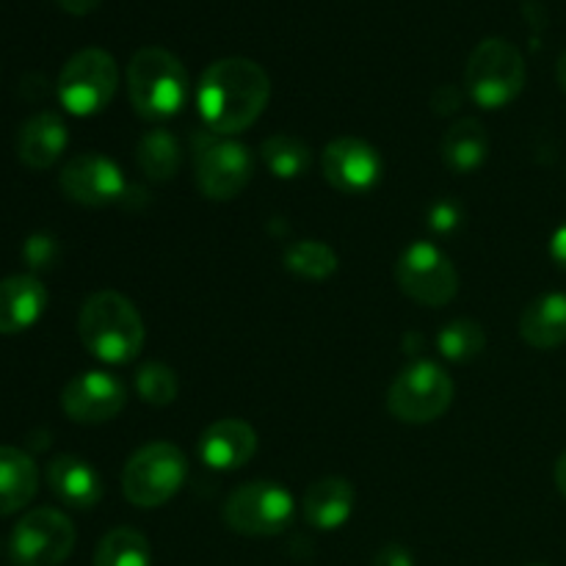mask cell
<instances>
[{
  "instance_id": "obj_1",
  "label": "cell",
  "mask_w": 566,
  "mask_h": 566,
  "mask_svg": "<svg viewBox=\"0 0 566 566\" xmlns=\"http://www.w3.org/2000/svg\"><path fill=\"white\" fill-rule=\"evenodd\" d=\"M269 99V72L243 55L213 61L199 77V116L219 136H235V133L249 130L263 116Z\"/></svg>"
},
{
  "instance_id": "obj_2",
  "label": "cell",
  "mask_w": 566,
  "mask_h": 566,
  "mask_svg": "<svg viewBox=\"0 0 566 566\" xmlns=\"http://www.w3.org/2000/svg\"><path fill=\"white\" fill-rule=\"evenodd\" d=\"M77 335L92 357L108 365H125L144 348V321L136 304L116 291H97L83 302Z\"/></svg>"
},
{
  "instance_id": "obj_3",
  "label": "cell",
  "mask_w": 566,
  "mask_h": 566,
  "mask_svg": "<svg viewBox=\"0 0 566 566\" xmlns=\"http://www.w3.org/2000/svg\"><path fill=\"white\" fill-rule=\"evenodd\" d=\"M188 92V70L169 50L142 48L127 64V97L142 119L160 122L180 114Z\"/></svg>"
},
{
  "instance_id": "obj_4",
  "label": "cell",
  "mask_w": 566,
  "mask_h": 566,
  "mask_svg": "<svg viewBox=\"0 0 566 566\" xmlns=\"http://www.w3.org/2000/svg\"><path fill=\"white\" fill-rule=\"evenodd\" d=\"M525 59L506 39H484L470 53L464 70V86L475 105L486 111H497L514 103L525 88Z\"/></svg>"
},
{
  "instance_id": "obj_5",
  "label": "cell",
  "mask_w": 566,
  "mask_h": 566,
  "mask_svg": "<svg viewBox=\"0 0 566 566\" xmlns=\"http://www.w3.org/2000/svg\"><path fill=\"white\" fill-rule=\"evenodd\" d=\"M188 479L186 453L171 442H149L127 459L122 492L138 509H158L182 490Z\"/></svg>"
},
{
  "instance_id": "obj_6",
  "label": "cell",
  "mask_w": 566,
  "mask_h": 566,
  "mask_svg": "<svg viewBox=\"0 0 566 566\" xmlns=\"http://www.w3.org/2000/svg\"><path fill=\"white\" fill-rule=\"evenodd\" d=\"M116 86H119V70L114 55L108 50L86 48L66 61L55 92L72 116H94L108 108Z\"/></svg>"
},
{
  "instance_id": "obj_7",
  "label": "cell",
  "mask_w": 566,
  "mask_h": 566,
  "mask_svg": "<svg viewBox=\"0 0 566 566\" xmlns=\"http://www.w3.org/2000/svg\"><path fill=\"white\" fill-rule=\"evenodd\" d=\"M453 401V379L437 363L420 359L403 368L387 390V409L401 423H431Z\"/></svg>"
},
{
  "instance_id": "obj_8",
  "label": "cell",
  "mask_w": 566,
  "mask_h": 566,
  "mask_svg": "<svg viewBox=\"0 0 566 566\" xmlns=\"http://www.w3.org/2000/svg\"><path fill=\"white\" fill-rule=\"evenodd\" d=\"M296 503L276 481H249L224 503V523L241 536H280L291 528Z\"/></svg>"
},
{
  "instance_id": "obj_9",
  "label": "cell",
  "mask_w": 566,
  "mask_h": 566,
  "mask_svg": "<svg viewBox=\"0 0 566 566\" xmlns=\"http://www.w3.org/2000/svg\"><path fill=\"white\" fill-rule=\"evenodd\" d=\"M75 551V525L64 512L33 509L9 536V558L14 566H61Z\"/></svg>"
},
{
  "instance_id": "obj_10",
  "label": "cell",
  "mask_w": 566,
  "mask_h": 566,
  "mask_svg": "<svg viewBox=\"0 0 566 566\" xmlns=\"http://www.w3.org/2000/svg\"><path fill=\"white\" fill-rule=\"evenodd\" d=\"M396 282L409 298L426 307H442L459 293L457 265L431 241H415L398 258Z\"/></svg>"
},
{
  "instance_id": "obj_11",
  "label": "cell",
  "mask_w": 566,
  "mask_h": 566,
  "mask_svg": "<svg viewBox=\"0 0 566 566\" xmlns=\"http://www.w3.org/2000/svg\"><path fill=\"white\" fill-rule=\"evenodd\" d=\"M254 177V155L241 142H208L197 155V186L213 202L241 197Z\"/></svg>"
},
{
  "instance_id": "obj_12",
  "label": "cell",
  "mask_w": 566,
  "mask_h": 566,
  "mask_svg": "<svg viewBox=\"0 0 566 566\" xmlns=\"http://www.w3.org/2000/svg\"><path fill=\"white\" fill-rule=\"evenodd\" d=\"M321 166H324L326 182L346 197H363V193L374 191L381 180V169H385L379 149L352 136L326 144Z\"/></svg>"
},
{
  "instance_id": "obj_13",
  "label": "cell",
  "mask_w": 566,
  "mask_h": 566,
  "mask_svg": "<svg viewBox=\"0 0 566 566\" xmlns=\"http://www.w3.org/2000/svg\"><path fill=\"white\" fill-rule=\"evenodd\" d=\"M127 390L114 374L105 370H83L66 381L61 392V409L75 423L97 426L108 423L125 409Z\"/></svg>"
},
{
  "instance_id": "obj_14",
  "label": "cell",
  "mask_w": 566,
  "mask_h": 566,
  "mask_svg": "<svg viewBox=\"0 0 566 566\" xmlns=\"http://www.w3.org/2000/svg\"><path fill=\"white\" fill-rule=\"evenodd\" d=\"M59 186L66 199L86 208H105L125 193V175L111 158L99 153H81L64 164Z\"/></svg>"
},
{
  "instance_id": "obj_15",
  "label": "cell",
  "mask_w": 566,
  "mask_h": 566,
  "mask_svg": "<svg viewBox=\"0 0 566 566\" xmlns=\"http://www.w3.org/2000/svg\"><path fill=\"white\" fill-rule=\"evenodd\" d=\"M258 451V434L247 420L224 418L210 423L197 442V453L205 468L219 470V473H232L243 464L252 462Z\"/></svg>"
},
{
  "instance_id": "obj_16",
  "label": "cell",
  "mask_w": 566,
  "mask_h": 566,
  "mask_svg": "<svg viewBox=\"0 0 566 566\" xmlns=\"http://www.w3.org/2000/svg\"><path fill=\"white\" fill-rule=\"evenodd\" d=\"M44 479H48L50 492L70 509L86 512L103 501V479L81 457H72V453L55 457L44 470Z\"/></svg>"
},
{
  "instance_id": "obj_17",
  "label": "cell",
  "mask_w": 566,
  "mask_h": 566,
  "mask_svg": "<svg viewBox=\"0 0 566 566\" xmlns=\"http://www.w3.org/2000/svg\"><path fill=\"white\" fill-rule=\"evenodd\" d=\"M48 307V287L33 274L0 280V335H20L31 329Z\"/></svg>"
},
{
  "instance_id": "obj_18",
  "label": "cell",
  "mask_w": 566,
  "mask_h": 566,
  "mask_svg": "<svg viewBox=\"0 0 566 566\" xmlns=\"http://www.w3.org/2000/svg\"><path fill=\"white\" fill-rule=\"evenodd\" d=\"M70 144L64 119L53 111H39L17 133V155L28 169H50Z\"/></svg>"
},
{
  "instance_id": "obj_19",
  "label": "cell",
  "mask_w": 566,
  "mask_h": 566,
  "mask_svg": "<svg viewBox=\"0 0 566 566\" xmlns=\"http://www.w3.org/2000/svg\"><path fill=\"white\" fill-rule=\"evenodd\" d=\"M354 486L340 475H326L304 492V520L315 531H337L354 514Z\"/></svg>"
},
{
  "instance_id": "obj_20",
  "label": "cell",
  "mask_w": 566,
  "mask_h": 566,
  "mask_svg": "<svg viewBox=\"0 0 566 566\" xmlns=\"http://www.w3.org/2000/svg\"><path fill=\"white\" fill-rule=\"evenodd\" d=\"M520 337L539 352L566 346V293L534 298L520 315Z\"/></svg>"
},
{
  "instance_id": "obj_21",
  "label": "cell",
  "mask_w": 566,
  "mask_h": 566,
  "mask_svg": "<svg viewBox=\"0 0 566 566\" xmlns=\"http://www.w3.org/2000/svg\"><path fill=\"white\" fill-rule=\"evenodd\" d=\"M39 492V468L31 453L0 446V517L20 512Z\"/></svg>"
},
{
  "instance_id": "obj_22",
  "label": "cell",
  "mask_w": 566,
  "mask_h": 566,
  "mask_svg": "<svg viewBox=\"0 0 566 566\" xmlns=\"http://www.w3.org/2000/svg\"><path fill=\"white\" fill-rule=\"evenodd\" d=\"M490 153V138L479 119H459L446 130L440 142V155L446 166L457 175H470L484 166Z\"/></svg>"
},
{
  "instance_id": "obj_23",
  "label": "cell",
  "mask_w": 566,
  "mask_h": 566,
  "mask_svg": "<svg viewBox=\"0 0 566 566\" xmlns=\"http://www.w3.org/2000/svg\"><path fill=\"white\" fill-rule=\"evenodd\" d=\"M138 169L153 182H166L180 169V144L169 130H149L136 147Z\"/></svg>"
},
{
  "instance_id": "obj_24",
  "label": "cell",
  "mask_w": 566,
  "mask_h": 566,
  "mask_svg": "<svg viewBox=\"0 0 566 566\" xmlns=\"http://www.w3.org/2000/svg\"><path fill=\"white\" fill-rule=\"evenodd\" d=\"M94 566H153V547L138 531L114 528L99 539Z\"/></svg>"
},
{
  "instance_id": "obj_25",
  "label": "cell",
  "mask_w": 566,
  "mask_h": 566,
  "mask_svg": "<svg viewBox=\"0 0 566 566\" xmlns=\"http://www.w3.org/2000/svg\"><path fill=\"white\" fill-rule=\"evenodd\" d=\"M285 269L304 280L321 282L337 271L335 249L324 241H296L285 249Z\"/></svg>"
},
{
  "instance_id": "obj_26",
  "label": "cell",
  "mask_w": 566,
  "mask_h": 566,
  "mask_svg": "<svg viewBox=\"0 0 566 566\" xmlns=\"http://www.w3.org/2000/svg\"><path fill=\"white\" fill-rule=\"evenodd\" d=\"M263 164L280 180H296L310 169V147L293 136H271L263 142Z\"/></svg>"
},
{
  "instance_id": "obj_27",
  "label": "cell",
  "mask_w": 566,
  "mask_h": 566,
  "mask_svg": "<svg viewBox=\"0 0 566 566\" xmlns=\"http://www.w3.org/2000/svg\"><path fill=\"white\" fill-rule=\"evenodd\" d=\"M437 346H440V354L451 363H470V359L479 357L486 346L484 326L475 324L470 318L451 321L446 329L437 335Z\"/></svg>"
},
{
  "instance_id": "obj_28",
  "label": "cell",
  "mask_w": 566,
  "mask_h": 566,
  "mask_svg": "<svg viewBox=\"0 0 566 566\" xmlns=\"http://www.w3.org/2000/svg\"><path fill=\"white\" fill-rule=\"evenodd\" d=\"M136 392L144 403L153 407H169L180 392L177 374L164 363H147L136 374Z\"/></svg>"
},
{
  "instance_id": "obj_29",
  "label": "cell",
  "mask_w": 566,
  "mask_h": 566,
  "mask_svg": "<svg viewBox=\"0 0 566 566\" xmlns=\"http://www.w3.org/2000/svg\"><path fill=\"white\" fill-rule=\"evenodd\" d=\"M55 254H59V247H55V238L50 235H31L22 247V258L31 269H48L53 265Z\"/></svg>"
},
{
  "instance_id": "obj_30",
  "label": "cell",
  "mask_w": 566,
  "mask_h": 566,
  "mask_svg": "<svg viewBox=\"0 0 566 566\" xmlns=\"http://www.w3.org/2000/svg\"><path fill=\"white\" fill-rule=\"evenodd\" d=\"M374 566H415V558L403 545H387L376 553Z\"/></svg>"
},
{
  "instance_id": "obj_31",
  "label": "cell",
  "mask_w": 566,
  "mask_h": 566,
  "mask_svg": "<svg viewBox=\"0 0 566 566\" xmlns=\"http://www.w3.org/2000/svg\"><path fill=\"white\" fill-rule=\"evenodd\" d=\"M459 221H462V216H459V210L453 208V205L440 202V205H437V208H434V213H431L429 224L434 227V230H440V232H451V230H457Z\"/></svg>"
},
{
  "instance_id": "obj_32",
  "label": "cell",
  "mask_w": 566,
  "mask_h": 566,
  "mask_svg": "<svg viewBox=\"0 0 566 566\" xmlns=\"http://www.w3.org/2000/svg\"><path fill=\"white\" fill-rule=\"evenodd\" d=\"M551 258L556 260V265L566 271V224L558 227L551 238Z\"/></svg>"
},
{
  "instance_id": "obj_33",
  "label": "cell",
  "mask_w": 566,
  "mask_h": 566,
  "mask_svg": "<svg viewBox=\"0 0 566 566\" xmlns=\"http://www.w3.org/2000/svg\"><path fill=\"white\" fill-rule=\"evenodd\" d=\"M55 3L61 6V9L66 11V14H75V17H83V14H92L94 9H97L103 0H55Z\"/></svg>"
},
{
  "instance_id": "obj_34",
  "label": "cell",
  "mask_w": 566,
  "mask_h": 566,
  "mask_svg": "<svg viewBox=\"0 0 566 566\" xmlns=\"http://www.w3.org/2000/svg\"><path fill=\"white\" fill-rule=\"evenodd\" d=\"M556 486H558V492L566 497V451L558 457V462H556Z\"/></svg>"
},
{
  "instance_id": "obj_35",
  "label": "cell",
  "mask_w": 566,
  "mask_h": 566,
  "mask_svg": "<svg viewBox=\"0 0 566 566\" xmlns=\"http://www.w3.org/2000/svg\"><path fill=\"white\" fill-rule=\"evenodd\" d=\"M556 77H558V86H562L566 92V50H564L562 59H558V64H556Z\"/></svg>"
},
{
  "instance_id": "obj_36",
  "label": "cell",
  "mask_w": 566,
  "mask_h": 566,
  "mask_svg": "<svg viewBox=\"0 0 566 566\" xmlns=\"http://www.w3.org/2000/svg\"><path fill=\"white\" fill-rule=\"evenodd\" d=\"M528 566H547V564H528Z\"/></svg>"
}]
</instances>
